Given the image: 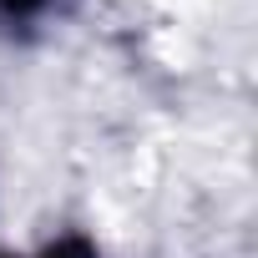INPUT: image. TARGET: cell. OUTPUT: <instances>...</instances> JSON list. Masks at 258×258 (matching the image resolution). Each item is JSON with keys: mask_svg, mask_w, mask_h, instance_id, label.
Returning <instances> with one entry per match:
<instances>
[{"mask_svg": "<svg viewBox=\"0 0 258 258\" xmlns=\"http://www.w3.org/2000/svg\"><path fill=\"white\" fill-rule=\"evenodd\" d=\"M11 11H31V6H41V0H6Z\"/></svg>", "mask_w": 258, "mask_h": 258, "instance_id": "1", "label": "cell"}]
</instances>
